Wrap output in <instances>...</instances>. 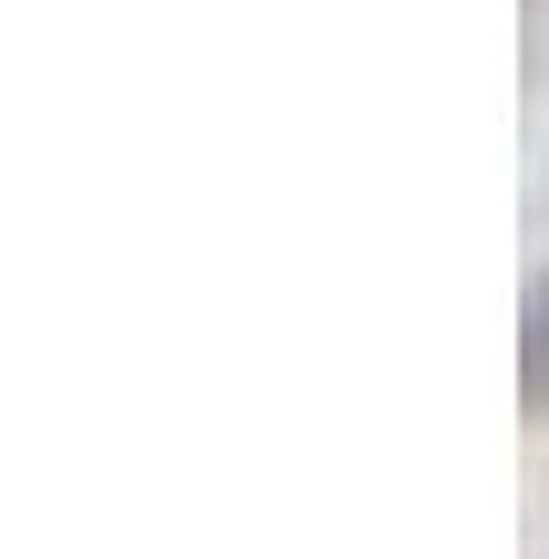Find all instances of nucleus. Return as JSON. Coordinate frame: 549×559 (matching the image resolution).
I'll return each mask as SVG.
<instances>
[{"label": "nucleus", "instance_id": "f257e3e1", "mask_svg": "<svg viewBox=\"0 0 549 559\" xmlns=\"http://www.w3.org/2000/svg\"><path fill=\"white\" fill-rule=\"evenodd\" d=\"M518 404L549 425V270L529 280V311H518Z\"/></svg>", "mask_w": 549, "mask_h": 559}]
</instances>
